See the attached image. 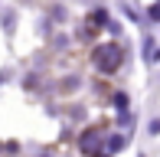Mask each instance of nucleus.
Here are the masks:
<instances>
[{"label":"nucleus","mask_w":160,"mask_h":157,"mask_svg":"<svg viewBox=\"0 0 160 157\" xmlns=\"http://www.w3.org/2000/svg\"><path fill=\"white\" fill-rule=\"evenodd\" d=\"M95 66L101 69V72H114V69L121 66V46H114V43L98 46L95 49Z\"/></svg>","instance_id":"f257e3e1"},{"label":"nucleus","mask_w":160,"mask_h":157,"mask_svg":"<svg viewBox=\"0 0 160 157\" xmlns=\"http://www.w3.org/2000/svg\"><path fill=\"white\" fill-rule=\"evenodd\" d=\"M82 151H85V154H98V151H101V134H98V131H88V134L82 138Z\"/></svg>","instance_id":"f03ea898"},{"label":"nucleus","mask_w":160,"mask_h":157,"mask_svg":"<svg viewBox=\"0 0 160 157\" xmlns=\"http://www.w3.org/2000/svg\"><path fill=\"white\" fill-rule=\"evenodd\" d=\"M144 49H147V53H144V56H147V62H157V59H160V49H157V43H154V39L144 43Z\"/></svg>","instance_id":"7ed1b4c3"},{"label":"nucleus","mask_w":160,"mask_h":157,"mask_svg":"<svg viewBox=\"0 0 160 157\" xmlns=\"http://www.w3.org/2000/svg\"><path fill=\"white\" fill-rule=\"evenodd\" d=\"M114 105H118V108L124 111V108H128V98H124V95H114Z\"/></svg>","instance_id":"20e7f679"},{"label":"nucleus","mask_w":160,"mask_h":157,"mask_svg":"<svg viewBox=\"0 0 160 157\" xmlns=\"http://www.w3.org/2000/svg\"><path fill=\"white\" fill-rule=\"evenodd\" d=\"M150 17H154L157 23H160V3H154V7H150Z\"/></svg>","instance_id":"39448f33"}]
</instances>
